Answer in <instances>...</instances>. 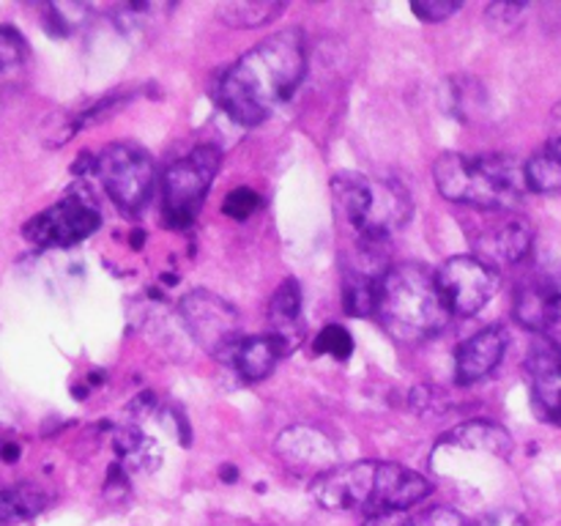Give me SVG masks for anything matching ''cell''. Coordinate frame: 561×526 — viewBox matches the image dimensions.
<instances>
[{
    "label": "cell",
    "instance_id": "cell-1",
    "mask_svg": "<svg viewBox=\"0 0 561 526\" xmlns=\"http://www.w3.org/2000/svg\"><path fill=\"white\" fill-rule=\"evenodd\" d=\"M307 71V38L299 27H285L241 55L222 75L217 102L236 124L257 126L294 96Z\"/></svg>",
    "mask_w": 561,
    "mask_h": 526
},
{
    "label": "cell",
    "instance_id": "cell-2",
    "mask_svg": "<svg viewBox=\"0 0 561 526\" xmlns=\"http://www.w3.org/2000/svg\"><path fill=\"white\" fill-rule=\"evenodd\" d=\"M433 482L420 471L389 460L337 464L310 482V493L327 510H365V513H403L431 496Z\"/></svg>",
    "mask_w": 561,
    "mask_h": 526
},
{
    "label": "cell",
    "instance_id": "cell-3",
    "mask_svg": "<svg viewBox=\"0 0 561 526\" xmlns=\"http://www.w3.org/2000/svg\"><path fill=\"white\" fill-rule=\"evenodd\" d=\"M433 179L447 201L480 211H513L526 186L524 164L507 153H444L433 164Z\"/></svg>",
    "mask_w": 561,
    "mask_h": 526
},
{
    "label": "cell",
    "instance_id": "cell-4",
    "mask_svg": "<svg viewBox=\"0 0 561 526\" xmlns=\"http://www.w3.org/2000/svg\"><path fill=\"white\" fill-rule=\"evenodd\" d=\"M376 318L400 343H422L453 321V310L436 272L422 263H398L381 279Z\"/></svg>",
    "mask_w": 561,
    "mask_h": 526
},
{
    "label": "cell",
    "instance_id": "cell-5",
    "mask_svg": "<svg viewBox=\"0 0 561 526\" xmlns=\"http://www.w3.org/2000/svg\"><path fill=\"white\" fill-rule=\"evenodd\" d=\"M340 214L359 230V239L387 241L414 214L409 190L398 179L340 173L332 181Z\"/></svg>",
    "mask_w": 561,
    "mask_h": 526
},
{
    "label": "cell",
    "instance_id": "cell-6",
    "mask_svg": "<svg viewBox=\"0 0 561 526\" xmlns=\"http://www.w3.org/2000/svg\"><path fill=\"white\" fill-rule=\"evenodd\" d=\"M93 175H99L104 192L121 211L137 214L151 197L157 168L146 148L135 142H113L96 153Z\"/></svg>",
    "mask_w": 561,
    "mask_h": 526
},
{
    "label": "cell",
    "instance_id": "cell-7",
    "mask_svg": "<svg viewBox=\"0 0 561 526\" xmlns=\"http://www.w3.org/2000/svg\"><path fill=\"white\" fill-rule=\"evenodd\" d=\"M219 170L217 148L201 146L186 157L175 159L162 175V197H164V219L173 228H190L192 219L201 211L208 190L214 184V175Z\"/></svg>",
    "mask_w": 561,
    "mask_h": 526
},
{
    "label": "cell",
    "instance_id": "cell-8",
    "mask_svg": "<svg viewBox=\"0 0 561 526\" xmlns=\"http://www.w3.org/2000/svg\"><path fill=\"white\" fill-rule=\"evenodd\" d=\"M181 318L203 351L230 365L236 348L244 340L241 318L230 301L211 290H192L181 299Z\"/></svg>",
    "mask_w": 561,
    "mask_h": 526
},
{
    "label": "cell",
    "instance_id": "cell-9",
    "mask_svg": "<svg viewBox=\"0 0 561 526\" xmlns=\"http://www.w3.org/2000/svg\"><path fill=\"white\" fill-rule=\"evenodd\" d=\"M99 225H102V214L91 192L75 190L60 197L55 206L36 214L22 228V236L36 247H71L96 233Z\"/></svg>",
    "mask_w": 561,
    "mask_h": 526
},
{
    "label": "cell",
    "instance_id": "cell-10",
    "mask_svg": "<svg viewBox=\"0 0 561 526\" xmlns=\"http://www.w3.org/2000/svg\"><path fill=\"white\" fill-rule=\"evenodd\" d=\"M438 288L453 316H477L499 290V274L477 255H455L436 272Z\"/></svg>",
    "mask_w": 561,
    "mask_h": 526
},
{
    "label": "cell",
    "instance_id": "cell-11",
    "mask_svg": "<svg viewBox=\"0 0 561 526\" xmlns=\"http://www.w3.org/2000/svg\"><path fill=\"white\" fill-rule=\"evenodd\" d=\"M531 225L524 217L510 211H499V219L485 222L480 233H474V247L485 263L499 266V263H518L529 255L531 250Z\"/></svg>",
    "mask_w": 561,
    "mask_h": 526
},
{
    "label": "cell",
    "instance_id": "cell-12",
    "mask_svg": "<svg viewBox=\"0 0 561 526\" xmlns=\"http://www.w3.org/2000/svg\"><path fill=\"white\" fill-rule=\"evenodd\" d=\"M526 373L542 420L561 427V345L557 340L546 338L531 345Z\"/></svg>",
    "mask_w": 561,
    "mask_h": 526
},
{
    "label": "cell",
    "instance_id": "cell-13",
    "mask_svg": "<svg viewBox=\"0 0 561 526\" xmlns=\"http://www.w3.org/2000/svg\"><path fill=\"white\" fill-rule=\"evenodd\" d=\"M507 340L504 327H488L471 334L455 354V381L469 387V384L480 381L488 373L496 370L499 362L504 359V351H507Z\"/></svg>",
    "mask_w": 561,
    "mask_h": 526
},
{
    "label": "cell",
    "instance_id": "cell-14",
    "mask_svg": "<svg viewBox=\"0 0 561 526\" xmlns=\"http://www.w3.org/2000/svg\"><path fill=\"white\" fill-rule=\"evenodd\" d=\"M285 354H288V345H285V340L279 334H244V340L236 348L233 359H230V367L241 378H247V381H261V378H266L274 370V365Z\"/></svg>",
    "mask_w": 561,
    "mask_h": 526
},
{
    "label": "cell",
    "instance_id": "cell-15",
    "mask_svg": "<svg viewBox=\"0 0 561 526\" xmlns=\"http://www.w3.org/2000/svg\"><path fill=\"white\" fill-rule=\"evenodd\" d=\"M277 453L283 455L288 464H316L318 471H329L337 453L329 444V438L323 433L312 431V427H290V431L279 433L277 442ZM318 477V474H316Z\"/></svg>",
    "mask_w": 561,
    "mask_h": 526
},
{
    "label": "cell",
    "instance_id": "cell-16",
    "mask_svg": "<svg viewBox=\"0 0 561 526\" xmlns=\"http://www.w3.org/2000/svg\"><path fill=\"white\" fill-rule=\"evenodd\" d=\"M299 321H301V285L290 277L274 290L272 301H268V323H272V332L279 334L288 348H294V345L299 343Z\"/></svg>",
    "mask_w": 561,
    "mask_h": 526
},
{
    "label": "cell",
    "instance_id": "cell-17",
    "mask_svg": "<svg viewBox=\"0 0 561 526\" xmlns=\"http://www.w3.org/2000/svg\"><path fill=\"white\" fill-rule=\"evenodd\" d=\"M444 444H458L463 449H477V453H491L496 458H510L513 453V438L504 427L493 425V422H466V425L455 427L442 438Z\"/></svg>",
    "mask_w": 561,
    "mask_h": 526
},
{
    "label": "cell",
    "instance_id": "cell-18",
    "mask_svg": "<svg viewBox=\"0 0 561 526\" xmlns=\"http://www.w3.org/2000/svg\"><path fill=\"white\" fill-rule=\"evenodd\" d=\"M49 496L42 488L31 485V482H20L0 491V526L25 524V521L36 518L44 507H47Z\"/></svg>",
    "mask_w": 561,
    "mask_h": 526
},
{
    "label": "cell",
    "instance_id": "cell-19",
    "mask_svg": "<svg viewBox=\"0 0 561 526\" xmlns=\"http://www.w3.org/2000/svg\"><path fill=\"white\" fill-rule=\"evenodd\" d=\"M285 9L288 5L272 3V0H230V3L217 5V14L230 27H261L283 16Z\"/></svg>",
    "mask_w": 561,
    "mask_h": 526
},
{
    "label": "cell",
    "instance_id": "cell-20",
    "mask_svg": "<svg viewBox=\"0 0 561 526\" xmlns=\"http://www.w3.org/2000/svg\"><path fill=\"white\" fill-rule=\"evenodd\" d=\"M115 449H118L121 460L129 464L131 469H157L159 458H162L157 442H151L137 427H121L115 433Z\"/></svg>",
    "mask_w": 561,
    "mask_h": 526
},
{
    "label": "cell",
    "instance_id": "cell-21",
    "mask_svg": "<svg viewBox=\"0 0 561 526\" xmlns=\"http://www.w3.org/2000/svg\"><path fill=\"white\" fill-rule=\"evenodd\" d=\"M553 294H557V290H546V288H540V285L520 290L518 301H515V318H518L526 329L546 332L548 305H551Z\"/></svg>",
    "mask_w": 561,
    "mask_h": 526
},
{
    "label": "cell",
    "instance_id": "cell-22",
    "mask_svg": "<svg viewBox=\"0 0 561 526\" xmlns=\"http://www.w3.org/2000/svg\"><path fill=\"white\" fill-rule=\"evenodd\" d=\"M526 170V186L529 192H557L561 190V159L553 153L540 151L524 164Z\"/></svg>",
    "mask_w": 561,
    "mask_h": 526
},
{
    "label": "cell",
    "instance_id": "cell-23",
    "mask_svg": "<svg viewBox=\"0 0 561 526\" xmlns=\"http://www.w3.org/2000/svg\"><path fill=\"white\" fill-rule=\"evenodd\" d=\"M25 38L9 25H0V82L9 80L25 64Z\"/></svg>",
    "mask_w": 561,
    "mask_h": 526
},
{
    "label": "cell",
    "instance_id": "cell-24",
    "mask_svg": "<svg viewBox=\"0 0 561 526\" xmlns=\"http://www.w3.org/2000/svg\"><path fill=\"white\" fill-rule=\"evenodd\" d=\"M312 348H316L318 354L334 356V359H348V356L354 354V340H351L348 329H343L340 323H332V327H323L321 332H318Z\"/></svg>",
    "mask_w": 561,
    "mask_h": 526
},
{
    "label": "cell",
    "instance_id": "cell-25",
    "mask_svg": "<svg viewBox=\"0 0 561 526\" xmlns=\"http://www.w3.org/2000/svg\"><path fill=\"white\" fill-rule=\"evenodd\" d=\"M257 206H261V195L255 190H250V186H239V190L228 192V197L222 203V211L230 219H247L257 211Z\"/></svg>",
    "mask_w": 561,
    "mask_h": 526
},
{
    "label": "cell",
    "instance_id": "cell-26",
    "mask_svg": "<svg viewBox=\"0 0 561 526\" xmlns=\"http://www.w3.org/2000/svg\"><path fill=\"white\" fill-rule=\"evenodd\" d=\"M526 11V3H491L485 11L488 27L496 33H507L518 25L520 14Z\"/></svg>",
    "mask_w": 561,
    "mask_h": 526
},
{
    "label": "cell",
    "instance_id": "cell-27",
    "mask_svg": "<svg viewBox=\"0 0 561 526\" xmlns=\"http://www.w3.org/2000/svg\"><path fill=\"white\" fill-rule=\"evenodd\" d=\"M411 11H414L422 22H444L453 14H458L460 3H455V0H414V3H411Z\"/></svg>",
    "mask_w": 561,
    "mask_h": 526
},
{
    "label": "cell",
    "instance_id": "cell-28",
    "mask_svg": "<svg viewBox=\"0 0 561 526\" xmlns=\"http://www.w3.org/2000/svg\"><path fill=\"white\" fill-rule=\"evenodd\" d=\"M411 526H469V521L453 507H431L411 521Z\"/></svg>",
    "mask_w": 561,
    "mask_h": 526
},
{
    "label": "cell",
    "instance_id": "cell-29",
    "mask_svg": "<svg viewBox=\"0 0 561 526\" xmlns=\"http://www.w3.org/2000/svg\"><path fill=\"white\" fill-rule=\"evenodd\" d=\"M548 153H553V157L561 159V104L553 107V115H551V135H548Z\"/></svg>",
    "mask_w": 561,
    "mask_h": 526
},
{
    "label": "cell",
    "instance_id": "cell-30",
    "mask_svg": "<svg viewBox=\"0 0 561 526\" xmlns=\"http://www.w3.org/2000/svg\"><path fill=\"white\" fill-rule=\"evenodd\" d=\"M362 526H411V518H405L403 513H378L370 515Z\"/></svg>",
    "mask_w": 561,
    "mask_h": 526
},
{
    "label": "cell",
    "instance_id": "cell-31",
    "mask_svg": "<svg viewBox=\"0 0 561 526\" xmlns=\"http://www.w3.org/2000/svg\"><path fill=\"white\" fill-rule=\"evenodd\" d=\"M546 332H561V294H553L551 305H548L546 318Z\"/></svg>",
    "mask_w": 561,
    "mask_h": 526
},
{
    "label": "cell",
    "instance_id": "cell-32",
    "mask_svg": "<svg viewBox=\"0 0 561 526\" xmlns=\"http://www.w3.org/2000/svg\"><path fill=\"white\" fill-rule=\"evenodd\" d=\"M16 455H20V447H16L14 442H9V444H3V447H0V458H3L5 464H14Z\"/></svg>",
    "mask_w": 561,
    "mask_h": 526
},
{
    "label": "cell",
    "instance_id": "cell-33",
    "mask_svg": "<svg viewBox=\"0 0 561 526\" xmlns=\"http://www.w3.org/2000/svg\"><path fill=\"white\" fill-rule=\"evenodd\" d=\"M222 477H225V482H233L236 477H239V471H236L233 466H225V469H222Z\"/></svg>",
    "mask_w": 561,
    "mask_h": 526
}]
</instances>
